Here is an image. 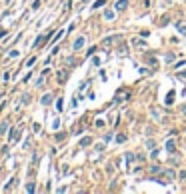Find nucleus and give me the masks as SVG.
<instances>
[{
	"mask_svg": "<svg viewBox=\"0 0 186 194\" xmlns=\"http://www.w3.org/2000/svg\"><path fill=\"white\" fill-rule=\"evenodd\" d=\"M18 134H20V128H12L8 140H10V142H16V140H18Z\"/></svg>",
	"mask_w": 186,
	"mask_h": 194,
	"instance_id": "obj_1",
	"label": "nucleus"
},
{
	"mask_svg": "<svg viewBox=\"0 0 186 194\" xmlns=\"http://www.w3.org/2000/svg\"><path fill=\"white\" fill-rule=\"evenodd\" d=\"M84 42H86V38H84V36H80L76 42H74V50H80V48L84 46Z\"/></svg>",
	"mask_w": 186,
	"mask_h": 194,
	"instance_id": "obj_2",
	"label": "nucleus"
},
{
	"mask_svg": "<svg viewBox=\"0 0 186 194\" xmlns=\"http://www.w3.org/2000/svg\"><path fill=\"white\" fill-rule=\"evenodd\" d=\"M126 6H128V0H118L116 2V10H124Z\"/></svg>",
	"mask_w": 186,
	"mask_h": 194,
	"instance_id": "obj_3",
	"label": "nucleus"
},
{
	"mask_svg": "<svg viewBox=\"0 0 186 194\" xmlns=\"http://www.w3.org/2000/svg\"><path fill=\"white\" fill-rule=\"evenodd\" d=\"M174 102V92H170L168 96H166V104H172Z\"/></svg>",
	"mask_w": 186,
	"mask_h": 194,
	"instance_id": "obj_4",
	"label": "nucleus"
},
{
	"mask_svg": "<svg viewBox=\"0 0 186 194\" xmlns=\"http://www.w3.org/2000/svg\"><path fill=\"white\" fill-rule=\"evenodd\" d=\"M104 4H106V0H96L92 8H100V6H104Z\"/></svg>",
	"mask_w": 186,
	"mask_h": 194,
	"instance_id": "obj_5",
	"label": "nucleus"
},
{
	"mask_svg": "<svg viewBox=\"0 0 186 194\" xmlns=\"http://www.w3.org/2000/svg\"><path fill=\"white\" fill-rule=\"evenodd\" d=\"M90 142H92V138H82V140H80V146H88Z\"/></svg>",
	"mask_w": 186,
	"mask_h": 194,
	"instance_id": "obj_6",
	"label": "nucleus"
},
{
	"mask_svg": "<svg viewBox=\"0 0 186 194\" xmlns=\"http://www.w3.org/2000/svg\"><path fill=\"white\" fill-rule=\"evenodd\" d=\"M166 150H168V152H174V142L168 140V142H166Z\"/></svg>",
	"mask_w": 186,
	"mask_h": 194,
	"instance_id": "obj_7",
	"label": "nucleus"
},
{
	"mask_svg": "<svg viewBox=\"0 0 186 194\" xmlns=\"http://www.w3.org/2000/svg\"><path fill=\"white\" fill-rule=\"evenodd\" d=\"M176 28H178V30H180L182 34H186V26H184L182 22H178V24H176Z\"/></svg>",
	"mask_w": 186,
	"mask_h": 194,
	"instance_id": "obj_8",
	"label": "nucleus"
},
{
	"mask_svg": "<svg viewBox=\"0 0 186 194\" xmlns=\"http://www.w3.org/2000/svg\"><path fill=\"white\" fill-rule=\"evenodd\" d=\"M50 100H52V94H46V96L42 98V104H48Z\"/></svg>",
	"mask_w": 186,
	"mask_h": 194,
	"instance_id": "obj_9",
	"label": "nucleus"
},
{
	"mask_svg": "<svg viewBox=\"0 0 186 194\" xmlns=\"http://www.w3.org/2000/svg\"><path fill=\"white\" fill-rule=\"evenodd\" d=\"M56 108H58V110H62V98H58V102H56Z\"/></svg>",
	"mask_w": 186,
	"mask_h": 194,
	"instance_id": "obj_10",
	"label": "nucleus"
},
{
	"mask_svg": "<svg viewBox=\"0 0 186 194\" xmlns=\"http://www.w3.org/2000/svg\"><path fill=\"white\" fill-rule=\"evenodd\" d=\"M172 60H174V54H168V56H166V62H168V64H170Z\"/></svg>",
	"mask_w": 186,
	"mask_h": 194,
	"instance_id": "obj_11",
	"label": "nucleus"
}]
</instances>
